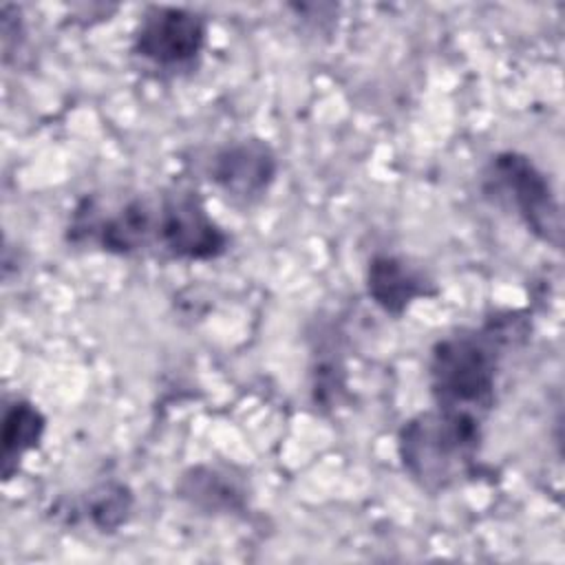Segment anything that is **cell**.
<instances>
[{"mask_svg":"<svg viewBox=\"0 0 565 565\" xmlns=\"http://www.w3.org/2000/svg\"><path fill=\"white\" fill-rule=\"evenodd\" d=\"M516 316L497 318L479 331H459L441 338L428 362L435 408L483 422L494 406L499 360L505 342L523 333Z\"/></svg>","mask_w":565,"mask_h":565,"instance_id":"6da1fadb","label":"cell"},{"mask_svg":"<svg viewBox=\"0 0 565 565\" xmlns=\"http://www.w3.org/2000/svg\"><path fill=\"white\" fill-rule=\"evenodd\" d=\"M481 428L483 422L439 408L419 413L399 428V461L424 490H446L472 470L481 448Z\"/></svg>","mask_w":565,"mask_h":565,"instance_id":"7a4b0ae2","label":"cell"},{"mask_svg":"<svg viewBox=\"0 0 565 565\" xmlns=\"http://www.w3.org/2000/svg\"><path fill=\"white\" fill-rule=\"evenodd\" d=\"M483 192L512 210L541 241L561 247V205L547 177L519 152L494 154L483 170Z\"/></svg>","mask_w":565,"mask_h":565,"instance_id":"3957f363","label":"cell"},{"mask_svg":"<svg viewBox=\"0 0 565 565\" xmlns=\"http://www.w3.org/2000/svg\"><path fill=\"white\" fill-rule=\"evenodd\" d=\"M154 249L181 260H212L227 249V234L196 192H170L157 199Z\"/></svg>","mask_w":565,"mask_h":565,"instance_id":"277c9868","label":"cell"},{"mask_svg":"<svg viewBox=\"0 0 565 565\" xmlns=\"http://www.w3.org/2000/svg\"><path fill=\"white\" fill-rule=\"evenodd\" d=\"M205 18L185 7L152 4L132 33V51L161 68L190 64L205 46Z\"/></svg>","mask_w":565,"mask_h":565,"instance_id":"5b68a950","label":"cell"},{"mask_svg":"<svg viewBox=\"0 0 565 565\" xmlns=\"http://www.w3.org/2000/svg\"><path fill=\"white\" fill-rule=\"evenodd\" d=\"M278 161L260 139H243L221 148L210 163L212 183L234 201L252 203L276 179Z\"/></svg>","mask_w":565,"mask_h":565,"instance_id":"8992f818","label":"cell"},{"mask_svg":"<svg viewBox=\"0 0 565 565\" xmlns=\"http://www.w3.org/2000/svg\"><path fill=\"white\" fill-rule=\"evenodd\" d=\"M366 291L371 300L391 316H402L413 300L433 294L428 280L415 267L391 254H377L369 260Z\"/></svg>","mask_w":565,"mask_h":565,"instance_id":"52a82bcc","label":"cell"},{"mask_svg":"<svg viewBox=\"0 0 565 565\" xmlns=\"http://www.w3.org/2000/svg\"><path fill=\"white\" fill-rule=\"evenodd\" d=\"M46 428V417L40 408L26 399H18L7 406L2 419V475L11 479L22 457L38 448Z\"/></svg>","mask_w":565,"mask_h":565,"instance_id":"ba28073f","label":"cell"},{"mask_svg":"<svg viewBox=\"0 0 565 565\" xmlns=\"http://www.w3.org/2000/svg\"><path fill=\"white\" fill-rule=\"evenodd\" d=\"M132 510V494L124 483H102L88 492L84 512L99 532H115L121 527Z\"/></svg>","mask_w":565,"mask_h":565,"instance_id":"9c48e42d","label":"cell"},{"mask_svg":"<svg viewBox=\"0 0 565 565\" xmlns=\"http://www.w3.org/2000/svg\"><path fill=\"white\" fill-rule=\"evenodd\" d=\"M181 492L185 499L207 510H234L241 505V494L234 483L225 481L223 475H218L216 470H190V475L183 477Z\"/></svg>","mask_w":565,"mask_h":565,"instance_id":"30bf717a","label":"cell"}]
</instances>
